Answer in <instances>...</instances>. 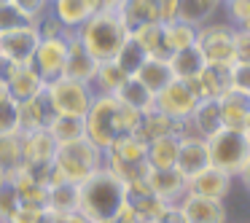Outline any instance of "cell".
<instances>
[{"label":"cell","instance_id":"obj_1","mask_svg":"<svg viewBox=\"0 0 250 223\" xmlns=\"http://www.w3.org/2000/svg\"><path fill=\"white\" fill-rule=\"evenodd\" d=\"M126 204V183L108 167L78 183V212L89 223H110Z\"/></svg>","mask_w":250,"mask_h":223},{"label":"cell","instance_id":"obj_2","mask_svg":"<svg viewBox=\"0 0 250 223\" xmlns=\"http://www.w3.org/2000/svg\"><path fill=\"white\" fill-rule=\"evenodd\" d=\"M140 119H143V113L121 105L116 97H110V94H97L92 108L83 116V124H86V137L97 148L105 151V148H108L110 142H116L119 137L137 135Z\"/></svg>","mask_w":250,"mask_h":223},{"label":"cell","instance_id":"obj_3","mask_svg":"<svg viewBox=\"0 0 250 223\" xmlns=\"http://www.w3.org/2000/svg\"><path fill=\"white\" fill-rule=\"evenodd\" d=\"M76 38L86 46V51L97 62H108L116 57V51L121 49V43L129 38V30H126L121 14L116 11V6L108 3L103 11L89 17L86 22L76 30Z\"/></svg>","mask_w":250,"mask_h":223},{"label":"cell","instance_id":"obj_4","mask_svg":"<svg viewBox=\"0 0 250 223\" xmlns=\"http://www.w3.org/2000/svg\"><path fill=\"white\" fill-rule=\"evenodd\" d=\"M105 167V153L103 148H97L89 137L67 145L57 148L54 156V183L57 180H67V183H83L92 172Z\"/></svg>","mask_w":250,"mask_h":223},{"label":"cell","instance_id":"obj_5","mask_svg":"<svg viewBox=\"0 0 250 223\" xmlns=\"http://www.w3.org/2000/svg\"><path fill=\"white\" fill-rule=\"evenodd\" d=\"M105 167L124 183L143 180L148 175V142L140 135H124L105 148Z\"/></svg>","mask_w":250,"mask_h":223},{"label":"cell","instance_id":"obj_6","mask_svg":"<svg viewBox=\"0 0 250 223\" xmlns=\"http://www.w3.org/2000/svg\"><path fill=\"white\" fill-rule=\"evenodd\" d=\"M207 151H210V164L223 172L237 175L242 162L250 156V140L245 129H231V126H221L215 135L205 137Z\"/></svg>","mask_w":250,"mask_h":223},{"label":"cell","instance_id":"obj_7","mask_svg":"<svg viewBox=\"0 0 250 223\" xmlns=\"http://www.w3.org/2000/svg\"><path fill=\"white\" fill-rule=\"evenodd\" d=\"M46 94H49V102L57 116H78V119L86 116V110L92 108L94 97H97L92 83L73 81L67 76H60L46 83Z\"/></svg>","mask_w":250,"mask_h":223},{"label":"cell","instance_id":"obj_8","mask_svg":"<svg viewBox=\"0 0 250 223\" xmlns=\"http://www.w3.org/2000/svg\"><path fill=\"white\" fill-rule=\"evenodd\" d=\"M196 46L212 65H234V24L205 22L196 30Z\"/></svg>","mask_w":250,"mask_h":223},{"label":"cell","instance_id":"obj_9","mask_svg":"<svg viewBox=\"0 0 250 223\" xmlns=\"http://www.w3.org/2000/svg\"><path fill=\"white\" fill-rule=\"evenodd\" d=\"M196 105H199V97H196V92L191 89V83L172 78L162 92H156L153 108L162 110V113H167L172 121H180V119H188V116L194 113Z\"/></svg>","mask_w":250,"mask_h":223},{"label":"cell","instance_id":"obj_10","mask_svg":"<svg viewBox=\"0 0 250 223\" xmlns=\"http://www.w3.org/2000/svg\"><path fill=\"white\" fill-rule=\"evenodd\" d=\"M38 43H41V30L35 24L8 30V33H0V57H6L14 65H30Z\"/></svg>","mask_w":250,"mask_h":223},{"label":"cell","instance_id":"obj_11","mask_svg":"<svg viewBox=\"0 0 250 223\" xmlns=\"http://www.w3.org/2000/svg\"><path fill=\"white\" fill-rule=\"evenodd\" d=\"M67 46H70V35L65 38H41L38 49L33 54L30 65L43 76V81H54V78L65 76V62H67Z\"/></svg>","mask_w":250,"mask_h":223},{"label":"cell","instance_id":"obj_12","mask_svg":"<svg viewBox=\"0 0 250 223\" xmlns=\"http://www.w3.org/2000/svg\"><path fill=\"white\" fill-rule=\"evenodd\" d=\"M234 188V175L223 172L218 167H205L202 172H196L194 178H188V194L202 196V199H215V202H226V196Z\"/></svg>","mask_w":250,"mask_h":223},{"label":"cell","instance_id":"obj_13","mask_svg":"<svg viewBox=\"0 0 250 223\" xmlns=\"http://www.w3.org/2000/svg\"><path fill=\"white\" fill-rule=\"evenodd\" d=\"M183 223H226V202L202 199V196L186 194L178 204Z\"/></svg>","mask_w":250,"mask_h":223},{"label":"cell","instance_id":"obj_14","mask_svg":"<svg viewBox=\"0 0 250 223\" xmlns=\"http://www.w3.org/2000/svg\"><path fill=\"white\" fill-rule=\"evenodd\" d=\"M108 6V0H51L49 11L65 24L67 30L76 33L89 17H94L97 11Z\"/></svg>","mask_w":250,"mask_h":223},{"label":"cell","instance_id":"obj_15","mask_svg":"<svg viewBox=\"0 0 250 223\" xmlns=\"http://www.w3.org/2000/svg\"><path fill=\"white\" fill-rule=\"evenodd\" d=\"M146 183L153 194L167 204H180L186 194H188V180L178 172V169H148Z\"/></svg>","mask_w":250,"mask_h":223},{"label":"cell","instance_id":"obj_16","mask_svg":"<svg viewBox=\"0 0 250 223\" xmlns=\"http://www.w3.org/2000/svg\"><path fill=\"white\" fill-rule=\"evenodd\" d=\"M54 108L49 102V94L46 89L35 97L19 102V135H27V132H38V129H49L51 119H54Z\"/></svg>","mask_w":250,"mask_h":223},{"label":"cell","instance_id":"obj_17","mask_svg":"<svg viewBox=\"0 0 250 223\" xmlns=\"http://www.w3.org/2000/svg\"><path fill=\"white\" fill-rule=\"evenodd\" d=\"M191 89L199 100H218L231 89V65H212L207 62L205 70L191 81Z\"/></svg>","mask_w":250,"mask_h":223},{"label":"cell","instance_id":"obj_18","mask_svg":"<svg viewBox=\"0 0 250 223\" xmlns=\"http://www.w3.org/2000/svg\"><path fill=\"white\" fill-rule=\"evenodd\" d=\"M205 167H210V151H207V140L199 135L194 137H183L180 140V151H178V162L175 169L183 175L186 180L194 178L196 172H202Z\"/></svg>","mask_w":250,"mask_h":223},{"label":"cell","instance_id":"obj_19","mask_svg":"<svg viewBox=\"0 0 250 223\" xmlns=\"http://www.w3.org/2000/svg\"><path fill=\"white\" fill-rule=\"evenodd\" d=\"M57 140L51 137L49 129H38V132H27L22 135V153H24V164L27 167H49L57 156Z\"/></svg>","mask_w":250,"mask_h":223},{"label":"cell","instance_id":"obj_20","mask_svg":"<svg viewBox=\"0 0 250 223\" xmlns=\"http://www.w3.org/2000/svg\"><path fill=\"white\" fill-rule=\"evenodd\" d=\"M46 89V81L33 65H14L11 76L6 78V92L11 94L17 102H24V100L35 97Z\"/></svg>","mask_w":250,"mask_h":223},{"label":"cell","instance_id":"obj_21","mask_svg":"<svg viewBox=\"0 0 250 223\" xmlns=\"http://www.w3.org/2000/svg\"><path fill=\"white\" fill-rule=\"evenodd\" d=\"M100 62L94 60L86 51V46L76 38V33L70 35V46H67V62H65V76L73 78V81H83L92 83L94 73H97Z\"/></svg>","mask_w":250,"mask_h":223},{"label":"cell","instance_id":"obj_22","mask_svg":"<svg viewBox=\"0 0 250 223\" xmlns=\"http://www.w3.org/2000/svg\"><path fill=\"white\" fill-rule=\"evenodd\" d=\"M221 105V116H223V126H231V129H245L250 119V94H242L237 89H229L226 94L218 97Z\"/></svg>","mask_w":250,"mask_h":223},{"label":"cell","instance_id":"obj_23","mask_svg":"<svg viewBox=\"0 0 250 223\" xmlns=\"http://www.w3.org/2000/svg\"><path fill=\"white\" fill-rule=\"evenodd\" d=\"M167 62H169V70H172V78H178V81H188V83L194 81V78L205 70V65H207L205 54L199 51V46H196V43L188 46V49H183V51L169 54Z\"/></svg>","mask_w":250,"mask_h":223},{"label":"cell","instance_id":"obj_24","mask_svg":"<svg viewBox=\"0 0 250 223\" xmlns=\"http://www.w3.org/2000/svg\"><path fill=\"white\" fill-rule=\"evenodd\" d=\"M113 97L119 100L121 105L137 110V113H148V110H153V102H156V94H153L151 89H148L140 78H135V76L126 78Z\"/></svg>","mask_w":250,"mask_h":223},{"label":"cell","instance_id":"obj_25","mask_svg":"<svg viewBox=\"0 0 250 223\" xmlns=\"http://www.w3.org/2000/svg\"><path fill=\"white\" fill-rule=\"evenodd\" d=\"M178 151H180V137L175 135H164L148 142V167L151 169H175L178 162Z\"/></svg>","mask_w":250,"mask_h":223},{"label":"cell","instance_id":"obj_26","mask_svg":"<svg viewBox=\"0 0 250 223\" xmlns=\"http://www.w3.org/2000/svg\"><path fill=\"white\" fill-rule=\"evenodd\" d=\"M191 124H194L199 137H210L223 126V116H221V105L218 100H199V105L191 113Z\"/></svg>","mask_w":250,"mask_h":223},{"label":"cell","instance_id":"obj_27","mask_svg":"<svg viewBox=\"0 0 250 223\" xmlns=\"http://www.w3.org/2000/svg\"><path fill=\"white\" fill-rule=\"evenodd\" d=\"M221 8H223V0H180L178 3V19L199 27V24H205V22H212Z\"/></svg>","mask_w":250,"mask_h":223},{"label":"cell","instance_id":"obj_28","mask_svg":"<svg viewBox=\"0 0 250 223\" xmlns=\"http://www.w3.org/2000/svg\"><path fill=\"white\" fill-rule=\"evenodd\" d=\"M135 78H140V81L156 94L172 81V70H169V62L164 60V57H148V60L143 62V67L135 73Z\"/></svg>","mask_w":250,"mask_h":223},{"label":"cell","instance_id":"obj_29","mask_svg":"<svg viewBox=\"0 0 250 223\" xmlns=\"http://www.w3.org/2000/svg\"><path fill=\"white\" fill-rule=\"evenodd\" d=\"M132 38L148 51V57H164L167 60L169 51H167V43H164V22H148V24H140V27L132 30Z\"/></svg>","mask_w":250,"mask_h":223},{"label":"cell","instance_id":"obj_30","mask_svg":"<svg viewBox=\"0 0 250 223\" xmlns=\"http://www.w3.org/2000/svg\"><path fill=\"white\" fill-rule=\"evenodd\" d=\"M196 24H188L183 19H172V22H164V43H167V51L175 54V51H183L188 46L196 43Z\"/></svg>","mask_w":250,"mask_h":223},{"label":"cell","instance_id":"obj_31","mask_svg":"<svg viewBox=\"0 0 250 223\" xmlns=\"http://www.w3.org/2000/svg\"><path fill=\"white\" fill-rule=\"evenodd\" d=\"M49 132L57 140V145H67V142H76L86 137V124L78 116H54L49 124Z\"/></svg>","mask_w":250,"mask_h":223},{"label":"cell","instance_id":"obj_32","mask_svg":"<svg viewBox=\"0 0 250 223\" xmlns=\"http://www.w3.org/2000/svg\"><path fill=\"white\" fill-rule=\"evenodd\" d=\"M126 78H129V76H126V73L121 70L113 60L100 62L97 73H94V78H92V89H94V94H110V97H113Z\"/></svg>","mask_w":250,"mask_h":223},{"label":"cell","instance_id":"obj_33","mask_svg":"<svg viewBox=\"0 0 250 223\" xmlns=\"http://www.w3.org/2000/svg\"><path fill=\"white\" fill-rule=\"evenodd\" d=\"M49 212H78V185L57 180L49 185Z\"/></svg>","mask_w":250,"mask_h":223},{"label":"cell","instance_id":"obj_34","mask_svg":"<svg viewBox=\"0 0 250 223\" xmlns=\"http://www.w3.org/2000/svg\"><path fill=\"white\" fill-rule=\"evenodd\" d=\"M172 132H175V121L169 119L167 113H162V110L153 108V110H148V113H143L137 135H140L146 142H151V140H156V137L172 135Z\"/></svg>","mask_w":250,"mask_h":223},{"label":"cell","instance_id":"obj_35","mask_svg":"<svg viewBox=\"0 0 250 223\" xmlns=\"http://www.w3.org/2000/svg\"><path fill=\"white\" fill-rule=\"evenodd\" d=\"M146 60H148V51L143 49L135 38H132V33H129V38L121 43V49L116 51V57H113V62L126 73V76H135V73L143 67V62H146Z\"/></svg>","mask_w":250,"mask_h":223},{"label":"cell","instance_id":"obj_36","mask_svg":"<svg viewBox=\"0 0 250 223\" xmlns=\"http://www.w3.org/2000/svg\"><path fill=\"white\" fill-rule=\"evenodd\" d=\"M24 164V153H22V135L19 132H8L0 135V167L8 169V175L17 172Z\"/></svg>","mask_w":250,"mask_h":223},{"label":"cell","instance_id":"obj_37","mask_svg":"<svg viewBox=\"0 0 250 223\" xmlns=\"http://www.w3.org/2000/svg\"><path fill=\"white\" fill-rule=\"evenodd\" d=\"M8 132H19V102L6 92L0 97V135Z\"/></svg>","mask_w":250,"mask_h":223},{"label":"cell","instance_id":"obj_38","mask_svg":"<svg viewBox=\"0 0 250 223\" xmlns=\"http://www.w3.org/2000/svg\"><path fill=\"white\" fill-rule=\"evenodd\" d=\"M223 11H226L229 24L234 27L250 24V0H223Z\"/></svg>","mask_w":250,"mask_h":223},{"label":"cell","instance_id":"obj_39","mask_svg":"<svg viewBox=\"0 0 250 223\" xmlns=\"http://www.w3.org/2000/svg\"><path fill=\"white\" fill-rule=\"evenodd\" d=\"M8 3H11V6L17 8L27 22H33V24L38 22V19L49 11V6H51V0H8Z\"/></svg>","mask_w":250,"mask_h":223},{"label":"cell","instance_id":"obj_40","mask_svg":"<svg viewBox=\"0 0 250 223\" xmlns=\"http://www.w3.org/2000/svg\"><path fill=\"white\" fill-rule=\"evenodd\" d=\"M19 194L11 183L0 185V221H11V215L19 210Z\"/></svg>","mask_w":250,"mask_h":223},{"label":"cell","instance_id":"obj_41","mask_svg":"<svg viewBox=\"0 0 250 223\" xmlns=\"http://www.w3.org/2000/svg\"><path fill=\"white\" fill-rule=\"evenodd\" d=\"M24 24H33L11 6V3H0V33H8V30L24 27Z\"/></svg>","mask_w":250,"mask_h":223},{"label":"cell","instance_id":"obj_42","mask_svg":"<svg viewBox=\"0 0 250 223\" xmlns=\"http://www.w3.org/2000/svg\"><path fill=\"white\" fill-rule=\"evenodd\" d=\"M234 62H250V27H234Z\"/></svg>","mask_w":250,"mask_h":223},{"label":"cell","instance_id":"obj_43","mask_svg":"<svg viewBox=\"0 0 250 223\" xmlns=\"http://www.w3.org/2000/svg\"><path fill=\"white\" fill-rule=\"evenodd\" d=\"M231 89L250 94V62H234L231 65Z\"/></svg>","mask_w":250,"mask_h":223},{"label":"cell","instance_id":"obj_44","mask_svg":"<svg viewBox=\"0 0 250 223\" xmlns=\"http://www.w3.org/2000/svg\"><path fill=\"white\" fill-rule=\"evenodd\" d=\"M46 215V210H41V207H30V204H19V210L11 215V221L8 223H41Z\"/></svg>","mask_w":250,"mask_h":223},{"label":"cell","instance_id":"obj_45","mask_svg":"<svg viewBox=\"0 0 250 223\" xmlns=\"http://www.w3.org/2000/svg\"><path fill=\"white\" fill-rule=\"evenodd\" d=\"M41 223H89V221L81 212H49L46 210V215Z\"/></svg>","mask_w":250,"mask_h":223},{"label":"cell","instance_id":"obj_46","mask_svg":"<svg viewBox=\"0 0 250 223\" xmlns=\"http://www.w3.org/2000/svg\"><path fill=\"white\" fill-rule=\"evenodd\" d=\"M140 223H183V218H180L178 204H175V207H169L162 218H151V221H140Z\"/></svg>","mask_w":250,"mask_h":223},{"label":"cell","instance_id":"obj_47","mask_svg":"<svg viewBox=\"0 0 250 223\" xmlns=\"http://www.w3.org/2000/svg\"><path fill=\"white\" fill-rule=\"evenodd\" d=\"M110 223H140V218L135 215V210H132L129 204H124V207H121V212H119V215H116Z\"/></svg>","mask_w":250,"mask_h":223},{"label":"cell","instance_id":"obj_48","mask_svg":"<svg viewBox=\"0 0 250 223\" xmlns=\"http://www.w3.org/2000/svg\"><path fill=\"white\" fill-rule=\"evenodd\" d=\"M234 178H237L239 183H242V188H248V191H250V156L242 162V167L237 169V175H234Z\"/></svg>","mask_w":250,"mask_h":223},{"label":"cell","instance_id":"obj_49","mask_svg":"<svg viewBox=\"0 0 250 223\" xmlns=\"http://www.w3.org/2000/svg\"><path fill=\"white\" fill-rule=\"evenodd\" d=\"M6 183H11V175H8V169L0 167V185H6Z\"/></svg>","mask_w":250,"mask_h":223},{"label":"cell","instance_id":"obj_50","mask_svg":"<svg viewBox=\"0 0 250 223\" xmlns=\"http://www.w3.org/2000/svg\"><path fill=\"white\" fill-rule=\"evenodd\" d=\"M245 135H248V140H250V119H248V124H245Z\"/></svg>","mask_w":250,"mask_h":223},{"label":"cell","instance_id":"obj_51","mask_svg":"<svg viewBox=\"0 0 250 223\" xmlns=\"http://www.w3.org/2000/svg\"><path fill=\"white\" fill-rule=\"evenodd\" d=\"M3 94H6V83L0 81V97H3Z\"/></svg>","mask_w":250,"mask_h":223},{"label":"cell","instance_id":"obj_52","mask_svg":"<svg viewBox=\"0 0 250 223\" xmlns=\"http://www.w3.org/2000/svg\"><path fill=\"white\" fill-rule=\"evenodd\" d=\"M108 3H119V0H108Z\"/></svg>","mask_w":250,"mask_h":223},{"label":"cell","instance_id":"obj_53","mask_svg":"<svg viewBox=\"0 0 250 223\" xmlns=\"http://www.w3.org/2000/svg\"><path fill=\"white\" fill-rule=\"evenodd\" d=\"M0 3H8V0H0Z\"/></svg>","mask_w":250,"mask_h":223},{"label":"cell","instance_id":"obj_54","mask_svg":"<svg viewBox=\"0 0 250 223\" xmlns=\"http://www.w3.org/2000/svg\"><path fill=\"white\" fill-rule=\"evenodd\" d=\"M0 223H8V221H0Z\"/></svg>","mask_w":250,"mask_h":223}]
</instances>
